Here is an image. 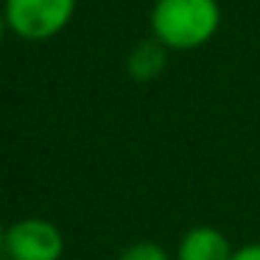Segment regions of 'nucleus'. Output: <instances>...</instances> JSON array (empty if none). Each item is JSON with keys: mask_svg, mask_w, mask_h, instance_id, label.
Returning <instances> with one entry per match:
<instances>
[{"mask_svg": "<svg viewBox=\"0 0 260 260\" xmlns=\"http://www.w3.org/2000/svg\"><path fill=\"white\" fill-rule=\"evenodd\" d=\"M148 23L165 51H199L218 34L221 6L218 0H157Z\"/></svg>", "mask_w": 260, "mask_h": 260, "instance_id": "f257e3e1", "label": "nucleus"}, {"mask_svg": "<svg viewBox=\"0 0 260 260\" xmlns=\"http://www.w3.org/2000/svg\"><path fill=\"white\" fill-rule=\"evenodd\" d=\"M76 0H6V25L23 40H51L70 23Z\"/></svg>", "mask_w": 260, "mask_h": 260, "instance_id": "f03ea898", "label": "nucleus"}, {"mask_svg": "<svg viewBox=\"0 0 260 260\" xmlns=\"http://www.w3.org/2000/svg\"><path fill=\"white\" fill-rule=\"evenodd\" d=\"M64 252V238L53 221L23 218L6 230L3 254L9 260H59Z\"/></svg>", "mask_w": 260, "mask_h": 260, "instance_id": "7ed1b4c3", "label": "nucleus"}, {"mask_svg": "<svg viewBox=\"0 0 260 260\" xmlns=\"http://www.w3.org/2000/svg\"><path fill=\"white\" fill-rule=\"evenodd\" d=\"M232 252H235V246L230 243L224 230L199 224L182 232L174 260H230Z\"/></svg>", "mask_w": 260, "mask_h": 260, "instance_id": "20e7f679", "label": "nucleus"}, {"mask_svg": "<svg viewBox=\"0 0 260 260\" xmlns=\"http://www.w3.org/2000/svg\"><path fill=\"white\" fill-rule=\"evenodd\" d=\"M165 48L159 45L157 40H148V42H140L135 51L129 53V73L135 76L137 81H151L162 73L165 68Z\"/></svg>", "mask_w": 260, "mask_h": 260, "instance_id": "39448f33", "label": "nucleus"}, {"mask_svg": "<svg viewBox=\"0 0 260 260\" xmlns=\"http://www.w3.org/2000/svg\"><path fill=\"white\" fill-rule=\"evenodd\" d=\"M118 260H174V254H171L162 243L137 241V243H132V246H126Z\"/></svg>", "mask_w": 260, "mask_h": 260, "instance_id": "423d86ee", "label": "nucleus"}, {"mask_svg": "<svg viewBox=\"0 0 260 260\" xmlns=\"http://www.w3.org/2000/svg\"><path fill=\"white\" fill-rule=\"evenodd\" d=\"M230 260H260V241L257 243H243L232 252Z\"/></svg>", "mask_w": 260, "mask_h": 260, "instance_id": "0eeeda50", "label": "nucleus"}, {"mask_svg": "<svg viewBox=\"0 0 260 260\" xmlns=\"http://www.w3.org/2000/svg\"><path fill=\"white\" fill-rule=\"evenodd\" d=\"M3 243H6V226L0 221V254H3Z\"/></svg>", "mask_w": 260, "mask_h": 260, "instance_id": "6e6552de", "label": "nucleus"}, {"mask_svg": "<svg viewBox=\"0 0 260 260\" xmlns=\"http://www.w3.org/2000/svg\"><path fill=\"white\" fill-rule=\"evenodd\" d=\"M3 28H6V17L0 14V40H3Z\"/></svg>", "mask_w": 260, "mask_h": 260, "instance_id": "1a4fd4ad", "label": "nucleus"}]
</instances>
